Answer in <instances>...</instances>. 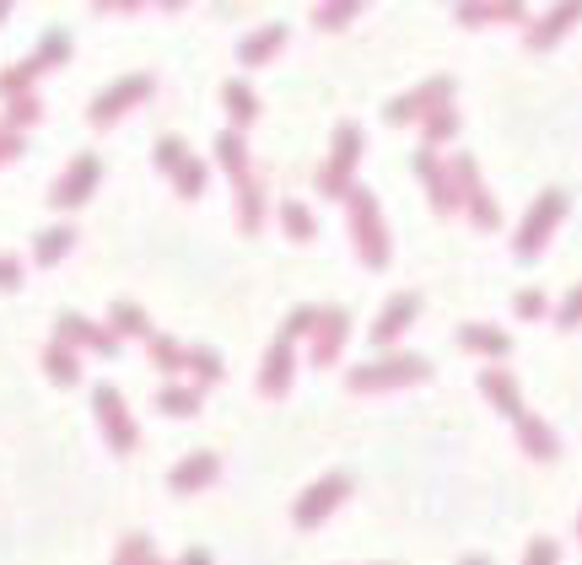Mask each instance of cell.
Segmentation results:
<instances>
[{"mask_svg": "<svg viewBox=\"0 0 582 565\" xmlns=\"http://www.w3.org/2000/svg\"><path fill=\"white\" fill-rule=\"evenodd\" d=\"M16 286H22V258L0 253V291H16Z\"/></svg>", "mask_w": 582, "mask_h": 565, "instance_id": "obj_29", "label": "cell"}, {"mask_svg": "<svg viewBox=\"0 0 582 565\" xmlns=\"http://www.w3.org/2000/svg\"><path fill=\"white\" fill-rule=\"evenodd\" d=\"M5 16H11V5H5V0H0V22H5Z\"/></svg>", "mask_w": 582, "mask_h": 565, "instance_id": "obj_33", "label": "cell"}, {"mask_svg": "<svg viewBox=\"0 0 582 565\" xmlns=\"http://www.w3.org/2000/svg\"><path fill=\"white\" fill-rule=\"evenodd\" d=\"M157 410L173 415V420H194V415H199V388H190V382H168V388L157 393Z\"/></svg>", "mask_w": 582, "mask_h": 565, "instance_id": "obj_16", "label": "cell"}, {"mask_svg": "<svg viewBox=\"0 0 582 565\" xmlns=\"http://www.w3.org/2000/svg\"><path fill=\"white\" fill-rule=\"evenodd\" d=\"M410 313H415V302H410V297H404V302H393V308L378 318V328H373V334H378V339H393V334L410 323Z\"/></svg>", "mask_w": 582, "mask_h": 565, "instance_id": "obj_27", "label": "cell"}, {"mask_svg": "<svg viewBox=\"0 0 582 565\" xmlns=\"http://www.w3.org/2000/svg\"><path fill=\"white\" fill-rule=\"evenodd\" d=\"M184 372H194V388L221 382V356L210 345H184Z\"/></svg>", "mask_w": 582, "mask_h": 565, "instance_id": "obj_21", "label": "cell"}, {"mask_svg": "<svg viewBox=\"0 0 582 565\" xmlns=\"http://www.w3.org/2000/svg\"><path fill=\"white\" fill-rule=\"evenodd\" d=\"M238 227H243V232H259V227H264V184H259V178H243V184H238Z\"/></svg>", "mask_w": 582, "mask_h": 565, "instance_id": "obj_20", "label": "cell"}, {"mask_svg": "<svg viewBox=\"0 0 582 565\" xmlns=\"http://www.w3.org/2000/svg\"><path fill=\"white\" fill-rule=\"evenodd\" d=\"M356 151H362V135H356V129L345 125V129H340V135H334V162H329V168H323V173H319V188H329V194H334V188L345 184V173H351V162H356Z\"/></svg>", "mask_w": 582, "mask_h": 565, "instance_id": "obj_11", "label": "cell"}, {"mask_svg": "<svg viewBox=\"0 0 582 565\" xmlns=\"http://www.w3.org/2000/svg\"><path fill=\"white\" fill-rule=\"evenodd\" d=\"M151 565H162V561H151Z\"/></svg>", "mask_w": 582, "mask_h": 565, "instance_id": "obj_34", "label": "cell"}, {"mask_svg": "<svg viewBox=\"0 0 582 565\" xmlns=\"http://www.w3.org/2000/svg\"><path fill=\"white\" fill-rule=\"evenodd\" d=\"M38 119H44V103H38V92H33V97H11V103H5V114H0V129L22 135V129H33Z\"/></svg>", "mask_w": 582, "mask_h": 565, "instance_id": "obj_23", "label": "cell"}, {"mask_svg": "<svg viewBox=\"0 0 582 565\" xmlns=\"http://www.w3.org/2000/svg\"><path fill=\"white\" fill-rule=\"evenodd\" d=\"M55 339L70 345V350H98L103 361H109V356H119L114 328H109V323H92V318H81V313H60V318H55Z\"/></svg>", "mask_w": 582, "mask_h": 565, "instance_id": "obj_5", "label": "cell"}, {"mask_svg": "<svg viewBox=\"0 0 582 565\" xmlns=\"http://www.w3.org/2000/svg\"><path fill=\"white\" fill-rule=\"evenodd\" d=\"M44 372L55 377L60 388H76V382H81V361H76V350H70V345L49 339V345H44Z\"/></svg>", "mask_w": 582, "mask_h": 565, "instance_id": "obj_17", "label": "cell"}, {"mask_svg": "<svg viewBox=\"0 0 582 565\" xmlns=\"http://www.w3.org/2000/svg\"><path fill=\"white\" fill-rule=\"evenodd\" d=\"M151 561H157V550H151L146 533H125L119 550H114V565H151Z\"/></svg>", "mask_w": 582, "mask_h": 565, "instance_id": "obj_26", "label": "cell"}, {"mask_svg": "<svg viewBox=\"0 0 582 565\" xmlns=\"http://www.w3.org/2000/svg\"><path fill=\"white\" fill-rule=\"evenodd\" d=\"M281 44H286V27H281V22H270V27H259V33H249V38L238 44V60H243V65H264L270 55H281Z\"/></svg>", "mask_w": 582, "mask_h": 565, "instance_id": "obj_15", "label": "cell"}, {"mask_svg": "<svg viewBox=\"0 0 582 565\" xmlns=\"http://www.w3.org/2000/svg\"><path fill=\"white\" fill-rule=\"evenodd\" d=\"M16 157H22V135L0 129V168H5V162H16Z\"/></svg>", "mask_w": 582, "mask_h": 565, "instance_id": "obj_30", "label": "cell"}, {"mask_svg": "<svg viewBox=\"0 0 582 565\" xmlns=\"http://www.w3.org/2000/svg\"><path fill=\"white\" fill-rule=\"evenodd\" d=\"M109 328H114V339L125 345V339H151L157 328H151V313L140 308V302H129V297H119L114 308H109Z\"/></svg>", "mask_w": 582, "mask_h": 565, "instance_id": "obj_9", "label": "cell"}, {"mask_svg": "<svg viewBox=\"0 0 582 565\" xmlns=\"http://www.w3.org/2000/svg\"><path fill=\"white\" fill-rule=\"evenodd\" d=\"M426 372L421 361H384V367H362L351 372V388H388V382H415Z\"/></svg>", "mask_w": 582, "mask_h": 565, "instance_id": "obj_12", "label": "cell"}, {"mask_svg": "<svg viewBox=\"0 0 582 565\" xmlns=\"http://www.w3.org/2000/svg\"><path fill=\"white\" fill-rule=\"evenodd\" d=\"M146 361H151L162 377L179 382V377H184V345H179L173 334H151V339H146Z\"/></svg>", "mask_w": 582, "mask_h": 565, "instance_id": "obj_13", "label": "cell"}, {"mask_svg": "<svg viewBox=\"0 0 582 565\" xmlns=\"http://www.w3.org/2000/svg\"><path fill=\"white\" fill-rule=\"evenodd\" d=\"M179 565H210V555H205V550H184V561Z\"/></svg>", "mask_w": 582, "mask_h": 565, "instance_id": "obj_32", "label": "cell"}, {"mask_svg": "<svg viewBox=\"0 0 582 565\" xmlns=\"http://www.w3.org/2000/svg\"><path fill=\"white\" fill-rule=\"evenodd\" d=\"M151 157H157V168L173 178V188H179L184 199H199V194H205V162L194 157V151L184 146V140H179V135H162Z\"/></svg>", "mask_w": 582, "mask_h": 565, "instance_id": "obj_4", "label": "cell"}, {"mask_svg": "<svg viewBox=\"0 0 582 565\" xmlns=\"http://www.w3.org/2000/svg\"><path fill=\"white\" fill-rule=\"evenodd\" d=\"M98 184H103V162H98L92 151H76L70 168H65L60 178H55V188H49V210H81V205L98 194Z\"/></svg>", "mask_w": 582, "mask_h": 565, "instance_id": "obj_3", "label": "cell"}, {"mask_svg": "<svg viewBox=\"0 0 582 565\" xmlns=\"http://www.w3.org/2000/svg\"><path fill=\"white\" fill-rule=\"evenodd\" d=\"M281 221H286V232H292V238H313V216H308V210H303L297 199H286Z\"/></svg>", "mask_w": 582, "mask_h": 565, "instance_id": "obj_28", "label": "cell"}, {"mask_svg": "<svg viewBox=\"0 0 582 565\" xmlns=\"http://www.w3.org/2000/svg\"><path fill=\"white\" fill-rule=\"evenodd\" d=\"M221 480V458L216 452H190L173 474H168V491L173 496H194V491H205V485H216Z\"/></svg>", "mask_w": 582, "mask_h": 565, "instance_id": "obj_7", "label": "cell"}, {"mask_svg": "<svg viewBox=\"0 0 582 565\" xmlns=\"http://www.w3.org/2000/svg\"><path fill=\"white\" fill-rule=\"evenodd\" d=\"M70 243H76V232H70V227H44V232L33 238V264H44V269H49V264H60L65 253H70Z\"/></svg>", "mask_w": 582, "mask_h": 565, "instance_id": "obj_19", "label": "cell"}, {"mask_svg": "<svg viewBox=\"0 0 582 565\" xmlns=\"http://www.w3.org/2000/svg\"><path fill=\"white\" fill-rule=\"evenodd\" d=\"M33 60L44 65V70H60V65L70 60V33H65V27H49V33L38 38V49H33Z\"/></svg>", "mask_w": 582, "mask_h": 565, "instance_id": "obj_25", "label": "cell"}, {"mask_svg": "<svg viewBox=\"0 0 582 565\" xmlns=\"http://www.w3.org/2000/svg\"><path fill=\"white\" fill-rule=\"evenodd\" d=\"M221 103H227V114H232L238 129H249L259 119V97L243 87V81H227V87H221Z\"/></svg>", "mask_w": 582, "mask_h": 565, "instance_id": "obj_22", "label": "cell"}, {"mask_svg": "<svg viewBox=\"0 0 582 565\" xmlns=\"http://www.w3.org/2000/svg\"><path fill=\"white\" fill-rule=\"evenodd\" d=\"M129 11H140V5L135 0H103L98 5V16H129Z\"/></svg>", "mask_w": 582, "mask_h": 565, "instance_id": "obj_31", "label": "cell"}, {"mask_svg": "<svg viewBox=\"0 0 582 565\" xmlns=\"http://www.w3.org/2000/svg\"><path fill=\"white\" fill-rule=\"evenodd\" d=\"M92 415H98V431H103V441H109L114 452H135V447H140V426H135V415H129V404H125L119 388L98 382V393H92Z\"/></svg>", "mask_w": 582, "mask_h": 565, "instance_id": "obj_2", "label": "cell"}, {"mask_svg": "<svg viewBox=\"0 0 582 565\" xmlns=\"http://www.w3.org/2000/svg\"><path fill=\"white\" fill-rule=\"evenodd\" d=\"M38 76H44V65L33 60V55L16 60V65H5V70H0V97H5V103H11V97H33Z\"/></svg>", "mask_w": 582, "mask_h": 565, "instance_id": "obj_14", "label": "cell"}, {"mask_svg": "<svg viewBox=\"0 0 582 565\" xmlns=\"http://www.w3.org/2000/svg\"><path fill=\"white\" fill-rule=\"evenodd\" d=\"M345 491H351V485H345V474H329L323 485H313V491H308V496L297 501V522H303V528H313V522H323V517L334 511V501H340Z\"/></svg>", "mask_w": 582, "mask_h": 565, "instance_id": "obj_8", "label": "cell"}, {"mask_svg": "<svg viewBox=\"0 0 582 565\" xmlns=\"http://www.w3.org/2000/svg\"><path fill=\"white\" fill-rule=\"evenodd\" d=\"M216 162H221L238 184H243V178H254V173H249V151H243V135H238V129H221V135H216Z\"/></svg>", "mask_w": 582, "mask_h": 565, "instance_id": "obj_18", "label": "cell"}, {"mask_svg": "<svg viewBox=\"0 0 582 565\" xmlns=\"http://www.w3.org/2000/svg\"><path fill=\"white\" fill-rule=\"evenodd\" d=\"M351 227L362 238V258L367 264H384L388 249H384V227H378V210H373V194L367 188H351Z\"/></svg>", "mask_w": 582, "mask_h": 565, "instance_id": "obj_6", "label": "cell"}, {"mask_svg": "<svg viewBox=\"0 0 582 565\" xmlns=\"http://www.w3.org/2000/svg\"><path fill=\"white\" fill-rule=\"evenodd\" d=\"M340 339H345V313H323L319 318V339H313V361H334L340 356Z\"/></svg>", "mask_w": 582, "mask_h": 565, "instance_id": "obj_24", "label": "cell"}, {"mask_svg": "<svg viewBox=\"0 0 582 565\" xmlns=\"http://www.w3.org/2000/svg\"><path fill=\"white\" fill-rule=\"evenodd\" d=\"M151 87H157V81H151L146 70H135V76H125V81L103 87V92L87 103V125H92V129H114L129 108H140V103L151 97Z\"/></svg>", "mask_w": 582, "mask_h": 565, "instance_id": "obj_1", "label": "cell"}, {"mask_svg": "<svg viewBox=\"0 0 582 565\" xmlns=\"http://www.w3.org/2000/svg\"><path fill=\"white\" fill-rule=\"evenodd\" d=\"M286 388H292V339L281 334V339L270 345V356H264V372H259V393L281 399Z\"/></svg>", "mask_w": 582, "mask_h": 565, "instance_id": "obj_10", "label": "cell"}]
</instances>
